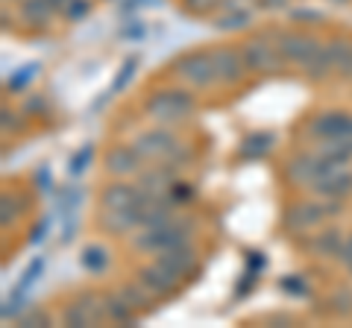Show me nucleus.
<instances>
[{
    "instance_id": "obj_1",
    "label": "nucleus",
    "mask_w": 352,
    "mask_h": 328,
    "mask_svg": "<svg viewBox=\"0 0 352 328\" xmlns=\"http://www.w3.org/2000/svg\"><path fill=\"white\" fill-rule=\"evenodd\" d=\"M194 232H197V220H194V217L176 214V217H170V220L162 223V226H144V229H138V232H132L129 244L141 255H159V253H164V249H170V246L191 244Z\"/></svg>"
},
{
    "instance_id": "obj_2",
    "label": "nucleus",
    "mask_w": 352,
    "mask_h": 328,
    "mask_svg": "<svg viewBox=\"0 0 352 328\" xmlns=\"http://www.w3.org/2000/svg\"><path fill=\"white\" fill-rule=\"evenodd\" d=\"M144 112H147L150 120L164 124V126L185 124V120H191V115L197 112V97H194L191 89L164 85V89H156L144 100Z\"/></svg>"
},
{
    "instance_id": "obj_3",
    "label": "nucleus",
    "mask_w": 352,
    "mask_h": 328,
    "mask_svg": "<svg viewBox=\"0 0 352 328\" xmlns=\"http://www.w3.org/2000/svg\"><path fill=\"white\" fill-rule=\"evenodd\" d=\"M168 73L173 80H179L185 89L191 91H208L214 89L217 82V71H214V62H212V50H191V53H182L170 62Z\"/></svg>"
},
{
    "instance_id": "obj_4",
    "label": "nucleus",
    "mask_w": 352,
    "mask_h": 328,
    "mask_svg": "<svg viewBox=\"0 0 352 328\" xmlns=\"http://www.w3.org/2000/svg\"><path fill=\"white\" fill-rule=\"evenodd\" d=\"M329 220V211L323 202L317 200H302V202H291L282 214V226L285 232L294 235V237H308L311 232H317L323 223Z\"/></svg>"
},
{
    "instance_id": "obj_5",
    "label": "nucleus",
    "mask_w": 352,
    "mask_h": 328,
    "mask_svg": "<svg viewBox=\"0 0 352 328\" xmlns=\"http://www.w3.org/2000/svg\"><path fill=\"white\" fill-rule=\"evenodd\" d=\"M349 45H352L349 38H332V41H323V45L314 50V56L302 65V73H305L311 82H323V80H329L332 73H338L340 62H344L346 50H349Z\"/></svg>"
},
{
    "instance_id": "obj_6",
    "label": "nucleus",
    "mask_w": 352,
    "mask_h": 328,
    "mask_svg": "<svg viewBox=\"0 0 352 328\" xmlns=\"http://www.w3.org/2000/svg\"><path fill=\"white\" fill-rule=\"evenodd\" d=\"M241 50H244V59H247V68L250 73H276L282 71V53H279V45H276V36H252L247 38L244 45H241Z\"/></svg>"
},
{
    "instance_id": "obj_7",
    "label": "nucleus",
    "mask_w": 352,
    "mask_h": 328,
    "mask_svg": "<svg viewBox=\"0 0 352 328\" xmlns=\"http://www.w3.org/2000/svg\"><path fill=\"white\" fill-rule=\"evenodd\" d=\"M179 135L173 132L170 126H156V129H147V132H141L135 141H132V147H135L141 152V159L150 161V164H159L170 156V152L176 150V144H179Z\"/></svg>"
},
{
    "instance_id": "obj_8",
    "label": "nucleus",
    "mask_w": 352,
    "mask_h": 328,
    "mask_svg": "<svg viewBox=\"0 0 352 328\" xmlns=\"http://www.w3.org/2000/svg\"><path fill=\"white\" fill-rule=\"evenodd\" d=\"M276 45H279V53H282L285 65H300L302 68L323 41H317L314 36L300 32V30H285V32H276Z\"/></svg>"
},
{
    "instance_id": "obj_9",
    "label": "nucleus",
    "mask_w": 352,
    "mask_h": 328,
    "mask_svg": "<svg viewBox=\"0 0 352 328\" xmlns=\"http://www.w3.org/2000/svg\"><path fill=\"white\" fill-rule=\"evenodd\" d=\"M135 279L144 284V288H147L156 299H168V296H173V293L179 290V281H182L173 270L164 267L159 258L153 261V264H144V267H141V270L135 272Z\"/></svg>"
},
{
    "instance_id": "obj_10",
    "label": "nucleus",
    "mask_w": 352,
    "mask_h": 328,
    "mask_svg": "<svg viewBox=\"0 0 352 328\" xmlns=\"http://www.w3.org/2000/svg\"><path fill=\"white\" fill-rule=\"evenodd\" d=\"M212 62H214V71H217V82L220 85H238L241 80L247 76V59H244V50L241 47H214L212 50Z\"/></svg>"
},
{
    "instance_id": "obj_11",
    "label": "nucleus",
    "mask_w": 352,
    "mask_h": 328,
    "mask_svg": "<svg viewBox=\"0 0 352 328\" xmlns=\"http://www.w3.org/2000/svg\"><path fill=\"white\" fill-rule=\"evenodd\" d=\"M308 135L314 141L329 138H352V115L349 112H320L308 120Z\"/></svg>"
},
{
    "instance_id": "obj_12",
    "label": "nucleus",
    "mask_w": 352,
    "mask_h": 328,
    "mask_svg": "<svg viewBox=\"0 0 352 328\" xmlns=\"http://www.w3.org/2000/svg\"><path fill=\"white\" fill-rule=\"evenodd\" d=\"M103 167L109 176H115V179H129V176H135V173L144 170V159H141V152L135 147H129V144H118L106 152V161H103Z\"/></svg>"
},
{
    "instance_id": "obj_13",
    "label": "nucleus",
    "mask_w": 352,
    "mask_h": 328,
    "mask_svg": "<svg viewBox=\"0 0 352 328\" xmlns=\"http://www.w3.org/2000/svg\"><path fill=\"white\" fill-rule=\"evenodd\" d=\"M346 235L340 232V229L335 226H326V229H317V232H311L308 237L300 240V246L305 249L311 258H338L340 255V246H344Z\"/></svg>"
},
{
    "instance_id": "obj_14",
    "label": "nucleus",
    "mask_w": 352,
    "mask_h": 328,
    "mask_svg": "<svg viewBox=\"0 0 352 328\" xmlns=\"http://www.w3.org/2000/svg\"><path fill=\"white\" fill-rule=\"evenodd\" d=\"M159 261L168 270H173L179 279H191L197 270H200V253L191 246V244H179V246H170L164 253L156 255Z\"/></svg>"
},
{
    "instance_id": "obj_15",
    "label": "nucleus",
    "mask_w": 352,
    "mask_h": 328,
    "mask_svg": "<svg viewBox=\"0 0 352 328\" xmlns=\"http://www.w3.org/2000/svg\"><path fill=\"white\" fill-rule=\"evenodd\" d=\"M141 200H144V194H141L138 185L118 179V182H112V185H106V188H103L100 209H106V211H124V209H132V205L141 202Z\"/></svg>"
},
{
    "instance_id": "obj_16",
    "label": "nucleus",
    "mask_w": 352,
    "mask_h": 328,
    "mask_svg": "<svg viewBox=\"0 0 352 328\" xmlns=\"http://www.w3.org/2000/svg\"><path fill=\"white\" fill-rule=\"evenodd\" d=\"M176 173L179 170L168 167V164H153L150 170H141L138 188L144 196H168L173 191V185H176Z\"/></svg>"
},
{
    "instance_id": "obj_17",
    "label": "nucleus",
    "mask_w": 352,
    "mask_h": 328,
    "mask_svg": "<svg viewBox=\"0 0 352 328\" xmlns=\"http://www.w3.org/2000/svg\"><path fill=\"white\" fill-rule=\"evenodd\" d=\"M311 194L320 196V200H346L352 194V167H344L332 173V176H323L311 185Z\"/></svg>"
},
{
    "instance_id": "obj_18",
    "label": "nucleus",
    "mask_w": 352,
    "mask_h": 328,
    "mask_svg": "<svg viewBox=\"0 0 352 328\" xmlns=\"http://www.w3.org/2000/svg\"><path fill=\"white\" fill-rule=\"evenodd\" d=\"M56 18V6L50 0H21V21H27L30 27L44 30Z\"/></svg>"
},
{
    "instance_id": "obj_19",
    "label": "nucleus",
    "mask_w": 352,
    "mask_h": 328,
    "mask_svg": "<svg viewBox=\"0 0 352 328\" xmlns=\"http://www.w3.org/2000/svg\"><path fill=\"white\" fill-rule=\"evenodd\" d=\"M106 296V323L115 325H138V311L120 296V293H103Z\"/></svg>"
},
{
    "instance_id": "obj_20",
    "label": "nucleus",
    "mask_w": 352,
    "mask_h": 328,
    "mask_svg": "<svg viewBox=\"0 0 352 328\" xmlns=\"http://www.w3.org/2000/svg\"><path fill=\"white\" fill-rule=\"evenodd\" d=\"M273 144H276V135L273 132H252V135H247L244 141H241L238 156L247 159V161H256V159L267 156V152L273 150Z\"/></svg>"
},
{
    "instance_id": "obj_21",
    "label": "nucleus",
    "mask_w": 352,
    "mask_h": 328,
    "mask_svg": "<svg viewBox=\"0 0 352 328\" xmlns=\"http://www.w3.org/2000/svg\"><path fill=\"white\" fill-rule=\"evenodd\" d=\"M80 264H82V270L94 272V276H100V272H106L109 264H112V253H109L103 244H88V246H82Z\"/></svg>"
},
{
    "instance_id": "obj_22",
    "label": "nucleus",
    "mask_w": 352,
    "mask_h": 328,
    "mask_svg": "<svg viewBox=\"0 0 352 328\" xmlns=\"http://www.w3.org/2000/svg\"><path fill=\"white\" fill-rule=\"evenodd\" d=\"M118 293H120V296H124V299H126V302H129L138 314L150 311V308H153V302H156V296H153V293H150V290H147L138 279H135V281H129V284H120Z\"/></svg>"
},
{
    "instance_id": "obj_23",
    "label": "nucleus",
    "mask_w": 352,
    "mask_h": 328,
    "mask_svg": "<svg viewBox=\"0 0 352 328\" xmlns=\"http://www.w3.org/2000/svg\"><path fill=\"white\" fill-rule=\"evenodd\" d=\"M252 24V9H229V12H220L214 27L223 32H241Z\"/></svg>"
},
{
    "instance_id": "obj_24",
    "label": "nucleus",
    "mask_w": 352,
    "mask_h": 328,
    "mask_svg": "<svg viewBox=\"0 0 352 328\" xmlns=\"http://www.w3.org/2000/svg\"><path fill=\"white\" fill-rule=\"evenodd\" d=\"M320 156L326 159H340V161H349L352 159V138H329V141H317L314 147Z\"/></svg>"
},
{
    "instance_id": "obj_25",
    "label": "nucleus",
    "mask_w": 352,
    "mask_h": 328,
    "mask_svg": "<svg viewBox=\"0 0 352 328\" xmlns=\"http://www.w3.org/2000/svg\"><path fill=\"white\" fill-rule=\"evenodd\" d=\"M38 71H41V65L38 62H27V65H21V68L9 76V82H6V89L12 91V94H24L27 89H30V82L38 76Z\"/></svg>"
},
{
    "instance_id": "obj_26",
    "label": "nucleus",
    "mask_w": 352,
    "mask_h": 328,
    "mask_svg": "<svg viewBox=\"0 0 352 328\" xmlns=\"http://www.w3.org/2000/svg\"><path fill=\"white\" fill-rule=\"evenodd\" d=\"M82 202V194L76 185H62V191L56 196V211L59 217H74L76 214V205Z\"/></svg>"
},
{
    "instance_id": "obj_27",
    "label": "nucleus",
    "mask_w": 352,
    "mask_h": 328,
    "mask_svg": "<svg viewBox=\"0 0 352 328\" xmlns=\"http://www.w3.org/2000/svg\"><path fill=\"white\" fill-rule=\"evenodd\" d=\"M62 325H71V328H80V325H94L91 323V316H88L85 311V305L80 302V296H76L68 308L62 311Z\"/></svg>"
},
{
    "instance_id": "obj_28",
    "label": "nucleus",
    "mask_w": 352,
    "mask_h": 328,
    "mask_svg": "<svg viewBox=\"0 0 352 328\" xmlns=\"http://www.w3.org/2000/svg\"><path fill=\"white\" fill-rule=\"evenodd\" d=\"M135 71H138V56H129L124 65H120V71H118L115 82H112V89H109V94H120V91H124L126 85L132 82V76H135Z\"/></svg>"
},
{
    "instance_id": "obj_29",
    "label": "nucleus",
    "mask_w": 352,
    "mask_h": 328,
    "mask_svg": "<svg viewBox=\"0 0 352 328\" xmlns=\"http://www.w3.org/2000/svg\"><path fill=\"white\" fill-rule=\"evenodd\" d=\"M41 272H44V258L38 255L36 261H30V267H27L24 272H21V279H18L15 288H18V290H24V293H30L32 284H36V281L41 279Z\"/></svg>"
},
{
    "instance_id": "obj_30",
    "label": "nucleus",
    "mask_w": 352,
    "mask_h": 328,
    "mask_svg": "<svg viewBox=\"0 0 352 328\" xmlns=\"http://www.w3.org/2000/svg\"><path fill=\"white\" fill-rule=\"evenodd\" d=\"M91 9H94L91 0H71V3L62 9V18L68 21V24H76V21H82V18L91 15Z\"/></svg>"
},
{
    "instance_id": "obj_31",
    "label": "nucleus",
    "mask_w": 352,
    "mask_h": 328,
    "mask_svg": "<svg viewBox=\"0 0 352 328\" xmlns=\"http://www.w3.org/2000/svg\"><path fill=\"white\" fill-rule=\"evenodd\" d=\"M91 159H94V144L88 141L85 147H80V150L74 152V159H71V164H68V173H71V176H80V173L88 167V164H91Z\"/></svg>"
},
{
    "instance_id": "obj_32",
    "label": "nucleus",
    "mask_w": 352,
    "mask_h": 328,
    "mask_svg": "<svg viewBox=\"0 0 352 328\" xmlns=\"http://www.w3.org/2000/svg\"><path fill=\"white\" fill-rule=\"evenodd\" d=\"M329 302H332V305H329V311H332V314H340V316H349L352 314V290H335L332 293V296H329Z\"/></svg>"
},
{
    "instance_id": "obj_33",
    "label": "nucleus",
    "mask_w": 352,
    "mask_h": 328,
    "mask_svg": "<svg viewBox=\"0 0 352 328\" xmlns=\"http://www.w3.org/2000/svg\"><path fill=\"white\" fill-rule=\"evenodd\" d=\"M24 308H27V293L12 288V293L6 296V305H3V320H9V316H18Z\"/></svg>"
},
{
    "instance_id": "obj_34",
    "label": "nucleus",
    "mask_w": 352,
    "mask_h": 328,
    "mask_svg": "<svg viewBox=\"0 0 352 328\" xmlns=\"http://www.w3.org/2000/svg\"><path fill=\"white\" fill-rule=\"evenodd\" d=\"M220 3H223V0H182V9L188 15H208V12H214V9H220Z\"/></svg>"
},
{
    "instance_id": "obj_35",
    "label": "nucleus",
    "mask_w": 352,
    "mask_h": 328,
    "mask_svg": "<svg viewBox=\"0 0 352 328\" xmlns=\"http://www.w3.org/2000/svg\"><path fill=\"white\" fill-rule=\"evenodd\" d=\"M18 205H21V196L15 194H3V226L9 223H15V217H18Z\"/></svg>"
},
{
    "instance_id": "obj_36",
    "label": "nucleus",
    "mask_w": 352,
    "mask_h": 328,
    "mask_svg": "<svg viewBox=\"0 0 352 328\" xmlns=\"http://www.w3.org/2000/svg\"><path fill=\"white\" fill-rule=\"evenodd\" d=\"M144 32H147V27L141 24V21H126L124 27H120V38H129V41H138V38H144Z\"/></svg>"
},
{
    "instance_id": "obj_37",
    "label": "nucleus",
    "mask_w": 352,
    "mask_h": 328,
    "mask_svg": "<svg viewBox=\"0 0 352 328\" xmlns=\"http://www.w3.org/2000/svg\"><path fill=\"white\" fill-rule=\"evenodd\" d=\"M32 182H36V185H38V191H44V194L53 188V179H50V167H47V164H41V167L32 173Z\"/></svg>"
},
{
    "instance_id": "obj_38",
    "label": "nucleus",
    "mask_w": 352,
    "mask_h": 328,
    "mask_svg": "<svg viewBox=\"0 0 352 328\" xmlns=\"http://www.w3.org/2000/svg\"><path fill=\"white\" fill-rule=\"evenodd\" d=\"M291 18L300 21V24H314V21H320L323 15L317 12V9H291Z\"/></svg>"
},
{
    "instance_id": "obj_39",
    "label": "nucleus",
    "mask_w": 352,
    "mask_h": 328,
    "mask_svg": "<svg viewBox=\"0 0 352 328\" xmlns=\"http://www.w3.org/2000/svg\"><path fill=\"white\" fill-rule=\"evenodd\" d=\"M18 112H9V108H3V112H0V120H3V132H9V129H12V132H18L21 129V120L15 117Z\"/></svg>"
},
{
    "instance_id": "obj_40",
    "label": "nucleus",
    "mask_w": 352,
    "mask_h": 328,
    "mask_svg": "<svg viewBox=\"0 0 352 328\" xmlns=\"http://www.w3.org/2000/svg\"><path fill=\"white\" fill-rule=\"evenodd\" d=\"M338 76H340V80H346V82H352V45H349V50H346L344 62H340V68H338Z\"/></svg>"
},
{
    "instance_id": "obj_41",
    "label": "nucleus",
    "mask_w": 352,
    "mask_h": 328,
    "mask_svg": "<svg viewBox=\"0 0 352 328\" xmlns=\"http://www.w3.org/2000/svg\"><path fill=\"white\" fill-rule=\"evenodd\" d=\"M252 3H258V0H223V3H220V12H229V9H250Z\"/></svg>"
},
{
    "instance_id": "obj_42",
    "label": "nucleus",
    "mask_w": 352,
    "mask_h": 328,
    "mask_svg": "<svg viewBox=\"0 0 352 328\" xmlns=\"http://www.w3.org/2000/svg\"><path fill=\"white\" fill-rule=\"evenodd\" d=\"M338 261L344 267H352V235L344 240V246H340V255H338Z\"/></svg>"
},
{
    "instance_id": "obj_43",
    "label": "nucleus",
    "mask_w": 352,
    "mask_h": 328,
    "mask_svg": "<svg viewBox=\"0 0 352 328\" xmlns=\"http://www.w3.org/2000/svg\"><path fill=\"white\" fill-rule=\"evenodd\" d=\"M47 229H50V220H47V217H44V220H41V223H38V226L30 232V240H32V244H41L44 235H47Z\"/></svg>"
},
{
    "instance_id": "obj_44",
    "label": "nucleus",
    "mask_w": 352,
    "mask_h": 328,
    "mask_svg": "<svg viewBox=\"0 0 352 328\" xmlns=\"http://www.w3.org/2000/svg\"><path fill=\"white\" fill-rule=\"evenodd\" d=\"M282 288H285V290H294V293H300V296H302V293H305V284L300 281V276H285V281H282Z\"/></svg>"
},
{
    "instance_id": "obj_45",
    "label": "nucleus",
    "mask_w": 352,
    "mask_h": 328,
    "mask_svg": "<svg viewBox=\"0 0 352 328\" xmlns=\"http://www.w3.org/2000/svg\"><path fill=\"white\" fill-rule=\"evenodd\" d=\"M21 323L24 325H32V323H41V325H50V316L41 314V311H32L30 316H21Z\"/></svg>"
},
{
    "instance_id": "obj_46",
    "label": "nucleus",
    "mask_w": 352,
    "mask_h": 328,
    "mask_svg": "<svg viewBox=\"0 0 352 328\" xmlns=\"http://www.w3.org/2000/svg\"><path fill=\"white\" fill-rule=\"evenodd\" d=\"M258 3L264 6V9H285L291 3V0H258Z\"/></svg>"
},
{
    "instance_id": "obj_47",
    "label": "nucleus",
    "mask_w": 352,
    "mask_h": 328,
    "mask_svg": "<svg viewBox=\"0 0 352 328\" xmlns=\"http://www.w3.org/2000/svg\"><path fill=\"white\" fill-rule=\"evenodd\" d=\"M50 3H53V6H56V12H62V9H65V6H68V3H71V0H50Z\"/></svg>"
},
{
    "instance_id": "obj_48",
    "label": "nucleus",
    "mask_w": 352,
    "mask_h": 328,
    "mask_svg": "<svg viewBox=\"0 0 352 328\" xmlns=\"http://www.w3.org/2000/svg\"><path fill=\"white\" fill-rule=\"evenodd\" d=\"M332 3H349V0H332Z\"/></svg>"
},
{
    "instance_id": "obj_49",
    "label": "nucleus",
    "mask_w": 352,
    "mask_h": 328,
    "mask_svg": "<svg viewBox=\"0 0 352 328\" xmlns=\"http://www.w3.org/2000/svg\"><path fill=\"white\" fill-rule=\"evenodd\" d=\"M349 270H352V267H349Z\"/></svg>"
}]
</instances>
